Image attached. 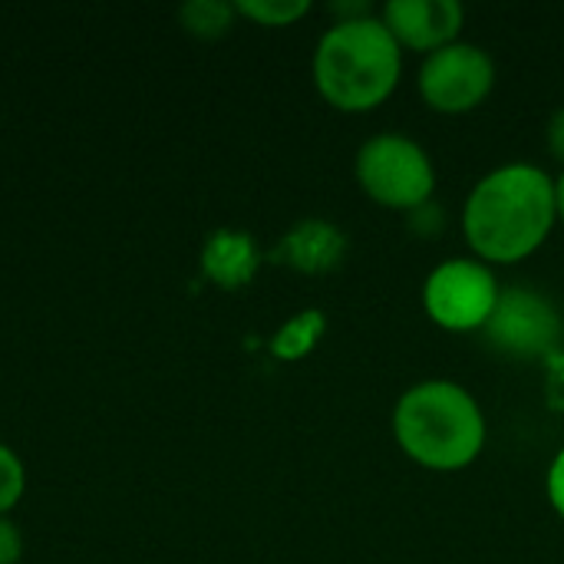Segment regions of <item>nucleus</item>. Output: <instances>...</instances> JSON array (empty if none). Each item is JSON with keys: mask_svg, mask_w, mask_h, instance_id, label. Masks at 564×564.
I'll return each mask as SVG.
<instances>
[{"mask_svg": "<svg viewBox=\"0 0 564 564\" xmlns=\"http://www.w3.org/2000/svg\"><path fill=\"white\" fill-rule=\"evenodd\" d=\"M555 221V178L529 162H512L479 178L463 208L466 241L482 264L525 261L545 245Z\"/></svg>", "mask_w": 564, "mask_h": 564, "instance_id": "f257e3e1", "label": "nucleus"}, {"mask_svg": "<svg viewBox=\"0 0 564 564\" xmlns=\"http://www.w3.org/2000/svg\"><path fill=\"white\" fill-rule=\"evenodd\" d=\"M403 50L380 17L337 20L314 50V86L340 112H370L390 99Z\"/></svg>", "mask_w": 564, "mask_h": 564, "instance_id": "f03ea898", "label": "nucleus"}, {"mask_svg": "<svg viewBox=\"0 0 564 564\" xmlns=\"http://www.w3.org/2000/svg\"><path fill=\"white\" fill-rule=\"evenodd\" d=\"M393 436L400 449L433 473H459L473 466L486 446V416L469 390L449 380L410 387L393 410Z\"/></svg>", "mask_w": 564, "mask_h": 564, "instance_id": "7ed1b4c3", "label": "nucleus"}, {"mask_svg": "<svg viewBox=\"0 0 564 564\" xmlns=\"http://www.w3.org/2000/svg\"><path fill=\"white\" fill-rule=\"evenodd\" d=\"M357 182L383 208L416 212L430 205L436 188V169L426 149L400 132H380L367 139L354 162Z\"/></svg>", "mask_w": 564, "mask_h": 564, "instance_id": "20e7f679", "label": "nucleus"}, {"mask_svg": "<svg viewBox=\"0 0 564 564\" xmlns=\"http://www.w3.org/2000/svg\"><path fill=\"white\" fill-rule=\"evenodd\" d=\"M499 281L479 258H449L423 284V307L430 321L453 334L482 330L499 301Z\"/></svg>", "mask_w": 564, "mask_h": 564, "instance_id": "39448f33", "label": "nucleus"}, {"mask_svg": "<svg viewBox=\"0 0 564 564\" xmlns=\"http://www.w3.org/2000/svg\"><path fill=\"white\" fill-rule=\"evenodd\" d=\"M420 96L430 109L446 116L473 112L496 86V63L476 43H449L430 53L420 66Z\"/></svg>", "mask_w": 564, "mask_h": 564, "instance_id": "423d86ee", "label": "nucleus"}, {"mask_svg": "<svg viewBox=\"0 0 564 564\" xmlns=\"http://www.w3.org/2000/svg\"><path fill=\"white\" fill-rule=\"evenodd\" d=\"M486 340L509 354V357H545L555 354L564 337V324L558 307L532 291V288H506L499 291L496 311L489 317V324L482 327Z\"/></svg>", "mask_w": 564, "mask_h": 564, "instance_id": "0eeeda50", "label": "nucleus"}, {"mask_svg": "<svg viewBox=\"0 0 564 564\" xmlns=\"http://www.w3.org/2000/svg\"><path fill=\"white\" fill-rule=\"evenodd\" d=\"M400 50L436 53L459 40L466 10L456 0H390L380 13Z\"/></svg>", "mask_w": 564, "mask_h": 564, "instance_id": "6e6552de", "label": "nucleus"}, {"mask_svg": "<svg viewBox=\"0 0 564 564\" xmlns=\"http://www.w3.org/2000/svg\"><path fill=\"white\" fill-rule=\"evenodd\" d=\"M344 254H347V235L334 221L304 218L281 238L271 258L284 261L301 274H327L344 261Z\"/></svg>", "mask_w": 564, "mask_h": 564, "instance_id": "1a4fd4ad", "label": "nucleus"}, {"mask_svg": "<svg viewBox=\"0 0 564 564\" xmlns=\"http://www.w3.org/2000/svg\"><path fill=\"white\" fill-rule=\"evenodd\" d=\"M258 264L261 251L254 238L241 228H218L208 235L202 248V271L228 291L245 288L258 274Z\"/></svg>", "mask_w": 564, "mask_h": 564, "instance_id": "9d476101", "label": "nucleus"}, {"mask_svg": "<svg viewBox=\"0 0 564 564\" xmlns=\"http://www.w3.org/2000/svg\"><path fill=\"white\" fill-rule=\"evenodd\" d=\"M324 330H327L324 314H321V311H304V314L291 317V321L274 334L271 350H274V357H281V360H301V357H307V354L314 350V344L324 337Z\"/></svg>", "mask_w": 564, "mask_h": 564, "instance_id": "9b49d317", "label": "nucleus"}, {"mask_svg": "<svg viewBox=\"0 0 564 564\" xmlns=\"http://www.w3.org/2000/svg\"><path fill=\"white\" fill-rule=\"evenodd\" d=\"M178 20H182V26L188 33L215 40V36L228 33V26L235 20V3H225V0H188L178 10Z\"/></svg>", "mask_w": 564, "mask_h": 564, "instance_id": "f8f14e48", "label": "nucleus"}, {"mask_svg": "<svg viewBox=\"0 0 564 564\" xmlns=\"http://www.w3.org/2000/svg\"><path fill=\"white\" fill-rule=\"evenodd\" d=\"M311 10L307 0H238L235 13L261 23V26H288L294 20H301Z\"/></svg>", "mask_w": 564, "mask_h": 564, "instance_id": "ddd939ff", "label": "nucleus"}, {"mask_svg": "<svg viewBox=\"0 0 564 564\" xmlns=\"http://www.w3.org/2000/svg\"><path fill=\"white\" fill-rule=\"evenodd\" d=\"M23 486H26V473H23L20 456L0 443V516L10 512L20 502Z\"/></svg>", "mask_w": 564, "mask_h": 564, "instance_id": "4468645a", "label": "nucleus"}, {"mask_svg": "<svg viewBox=\"0 0 564 564\" xmlns=\"http://www.w3.org/2000/svg\"><path fill=\"white\" fill-rule=\"evenodd\" d=\"M23 555V539H20V529L0 516V564H17Z\"/></svg>", "mask_w": 564, "mask_h": 564, "instance_id": "2eb2a0df", "label": "nucleus"}, {"mask_svg": "<svg viewBox=\"0 0 564 564\" xmlns=\"http://www.w3.org/2000/svg\"><path fill=\"white\" fill-rule=\"evenodd\" d=\"M549 502L564 519V449L555 456V463L549 469Z\"/></svg>", "mask_w": 564, "mask_h": 564, "instance_id": "dca6fc26", "label": "nucleus"}, {"mask_svg": "<svg viewBox=\"0 0 564 564\" xmlns=\"http://www.w3.org/2000/svg\"><path fill=\"white\" fill-rule=\"evenodd\" d=\"M545 139H549V152L564 165V106L552 112L549 129H545Z\"/></svg>", "mask_w": 564, "mask_h": 564, "instance_id": "f3484780", "label": "nucleus"}, {"mask_svg": "<svg viewBox=\"0 0 564 564\" xmlns=\"http://www.w3.org/2000/svg\"><path fill=\"white\" fill-rule=\"evenodd\" d=\"M555 198H558V218L564 221V172L555 178Z\"/></svg>", "mask_w": 564, "mask_h": 564, "instance_id": "a211bd4d", "label": "nucleus"}]
</instances>
